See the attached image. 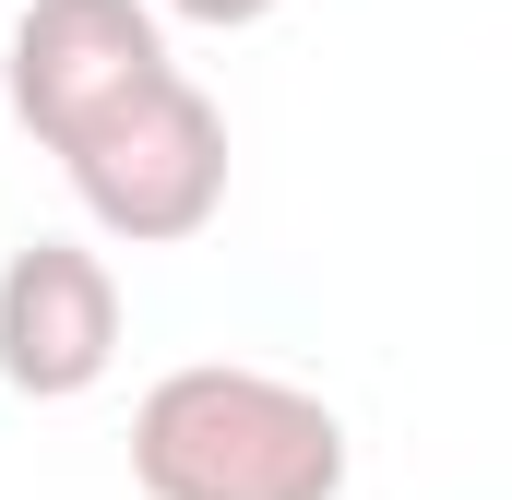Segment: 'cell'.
Returning a JSON list of instances; mask_svg holds the SVG:
<instances>
[{
	"label": "cell",
	"instance_id": "6da1fadb",
	"mask_svg": "<svg viewBox=\"0 0 512 500\" xmlns=\"http://www.w3.org/2000/svg\"><path fill=\"white\" fill-rule=\"evenodd\" d=\"M143 500H346V417L286 370L191 358L131 405Z\"/></svg>",
	"mask_w": 512,
	"mask_h": 500
},
{
	"label": "cell",
	"instance_id": "7a4b0ae2",
	"mask_svg": "<svg viewBox=\"0 0 512 500\" xmlns=\"http://www.w3.org/2000/svg\"><path fill=\"white\" fill-rule=\"evenodd\" d=\"M60 179H72V203L96 215V239L179 250V239H203V227L227 215V108H215L191 72H167L143 108H120L108 131H84V143L60 155Z\"/></svg>",
	"mask_w": 512,
	"mask_h": 500
},
{
	"label": "cell",
	"instance_id": "3957f363",
	"mask_svg": "<svg viewBox=\"0 0 512 500\" xmlns=\"http://www.w3.org/2000/svg\"><path fill=\"white\" fill-rule=\"evenodd\" d=\"M167 24L143 0H24L0 24V96L48 155H72L84 131H108L120 108H143L167 84Z\"/></svg>",
	"mask_w": 512,
	"mask_h": 500
},
{
	"label": "cell",
	"instance_id": "277c9868",
	"mask_svg": "<svg viewBox=\"0 0 512 500\" xmlns=\"http://www.w3.org/2000/svg\"><path fill=\"white\" fill-rule=\"evenodd\" d=\"M120 370V274L84 239H24L0 262V381L24 405H84Z\"/></svg>",
	"mask_w": 512,
	"mask_h": 500
},
{
	"label": "cell",
	"instance_id": "5b68a950",
	"mask_svg": "<svg viewBox=\"0 0 512 500\" xmlns=\"http://www.w3.org/2000/svg\"><path fill=\"white\" fill-rule=\"evenodd\" d=\"M155 24H215V36H239V24H262L274 0H143Z\"/></svg>",
	"mask_w": 512,
	"mask_h": 500
}]
</instances>
